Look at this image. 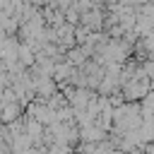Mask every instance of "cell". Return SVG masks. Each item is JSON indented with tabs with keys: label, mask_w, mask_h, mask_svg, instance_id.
<instances>
[{
	"label": "cell",
	"mask_w": 154,
	"mask_h": 154,
	"mask_svg": "<svg viewBox=\"0 0 154 154\" xmlns=\"http://www.w3.org/2000/svg\"><path fill=\"white\" fill-rule=\"evenodd\" d=\"M17 116H19V103H14L12 99L0 103V120L2 123H12V120H17Z\"/></svg>",
	"instance_id": "1"
}]
</instances>
